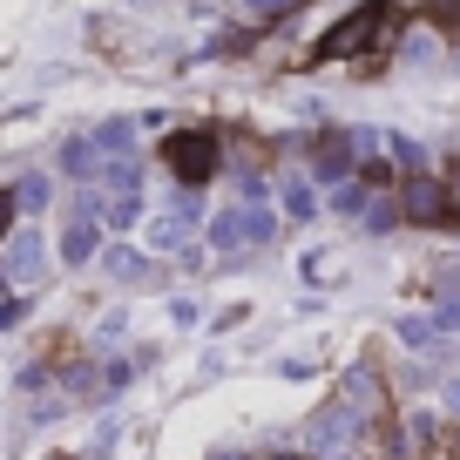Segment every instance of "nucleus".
I'll return each mask as SVG.
<instances>
[{"instance_id":"obj_1","label":"nucleus","mask_w":460,"mask_h":460,"mask_svg":"<svg viewBox=\"0 0 460 460\" xmlns=\"http://www.w3.org/2000/svg\"><path fill=\"white\" fill-rule=\"evenodd\" d=\"M393 28V0H359L352 14L339 21V28L318 41V61H345V55H366V48L379 41V34Z\"/></svg>"},{"instance_id":"obj_2","label":"nucleus","mask_w":460,"mask_h":460,"mask_svg":"<svg viewBox=\"0 0 460 460\" xmlns=\"http://www.w3.org/2000/svg\"><path fill=\"white\" fill-rule=\"evenodd\" d=\"M271 237H278V217L264 210V203H237V210H224L210 224L217 251H258V244H271Z\"/></svg>"},{"instance_id":"obj_3","label":"nucleus","mask_w":460,"mask_h":460,"mask_svg":"<svg viewBox=\"0 0 460 460\" xmlns=\"http://www.w3.org/2000/svg\"><path fill=\"white\" fill-rule=\"evenodd\" d=\"M359 427H366V400L339 393L332 406H318V413H312V427H305V454H339V440H352Z\"/></svg>"},{"instance_id":"obj_4","label":"nucleus","mask_w":460,"mask_h":460,"mask_svg":"<svg viewBox=\"0 0 460 460\" xmlns=\"http://www.w3.org/2000/svg\"><path fill=\"white\" fill-rule=\"evenodd\" d=\"M102 258V197H75L68 224H61V264L82 271V264Z\"/></svg>"},{"instance_id":"obj_5","label":"nucleus","mask_w":460,"mask_h":460,"mask_svg":"<svg viewBox=\"0 0 460 460\" xmlns=\"http://www.w3.org/2000/svg\"><path fill=\"white\" fill-rule=\"evenodd\" d=\"M400 224H420V230L454 224V190L433 183V176H413V183L400 190Z\"/></svg>"},{"instance_id":"obj_6","label":"nucleus","mask_w":460,"mask_h":460,"mask_svg":"<svg viewBox=\"0 0 460 460\" xmlns=\"http://www.w3.org/2000/svg\"><path fill=\"white\" fill-rule=\"evenodd\" d=\"M0 278H7V291H34V285L48 278V244H41V230H21V237H7Z\"/></svg>"},{"instance_id":"obj_7","label":"nucleus","mask_w":460,"mask_h":460,"mask_svg":"<svg viewBox=\"0 0 460 460\" xmlns=\"http://www.w3.org/2000/svg\"><path fill=\"white\" fill-rule=\"evenodd\" d=\"M163 156H170V170H176V183H210V170H217V143L203 129H183V136H170V149H163Z\"/></svg>"},{"instance_id":"obj_8","label":"nucleus","mask_w":460,"mask_h":460,"mask_svg":"<svg viewBox=\"0 0 460 460\" xmlns=\"http://www.w3.org/2000/svg\"><path fill=\"white\" fill-rule=\"evenodd\" d=\"M433 332H440V339H454V332H460V271H454V264H447V271H440V285H433Z\"/></svg>"},{"instance_id":"obj_9","label":"nucleus","mask_w":460,"mask_h":460,"mask_svg":"<svg viewBox=\"0 0 460 460\" xmlns=\"http://www.w3.org/2000/svg\"><path fill=\"white\" fill-rule=\"evenodd\" d=\"M102 271H109L115 285H149V278H156V264H149L136 244H109V251H102Z\"/></svg>"},{"instance_id":"obj_10","label":"nucleus","mask_w":460,"mask_h":460,"mask_svg":"<svg viewBox=\"0 0 460 460\" xmlns=\"http://www.w3.org/2000/svg\"><path fill=\"white\" fill-rule=\"evenodd\" d=\"M61 170H68L75 183H95L102 176V143L95 136H68V143H61Z\"/></svg>"},{"instance_id":"obj_11","label":"nucleus","mask_w":460,"mask_h":460,"mask_svg":"<svg viewBox=\"0 0 460 460\" xmlns=\"http://www.w3.org/2000/svg\"><path fill=\"white\" fill-rule=\"evenodd\" d=\"M102 183H109V197H143V170H136V156H109V163H102Z\"/></svg>"},{"instance_id":"obj_12","label":"nucleus","mask_w":460,"mask_h":460,"mask_svg":"<svg viewBox=\"0 0 460 460\" xmlns=\"http://www.w3.org/2000/svg\"><path fill=\"white\" fill-rule=\"evenodd\" d=\"M149 244L170 251V258H183V251H190V224H183V217H156V224H149Z\"/></svg>"},{"instance_id":"obj_13","label":"nucleus","mask_w":460,"mask_h":460,"mask_svg":"<svg viewBox=\"0 0 460 460\" xmlns=\"http://www.w3.org/2000/svg\"><path fill=\"white\" fill-rule=\"evenodd\" d=\"M352 170V136H325L318 143V176H345Z\"/></svg>"},{"instance_id":"obj_14","label":"nucleus","mask_w":460,"mask_h":460,"mask_svg":"<svg viewBox=\"0 0 460 460\" xmlns=\"http://www.w3.org/2000/svg\"><path fill=\"white\" fill-rule=\"evenodd\" d=\"M278 197H285V217H291V224H305V217L318 210V197H312V183H305V176H291V183L278 190Z\"/></svg>"},{"instance_id":"obj_15","label":"nucleus","mask_w":460,"mask_h":460,"mask_svg":"<svg viewBox=\"0 0 460 460\" xmlns=\"http://www.w3.org/2000/svg\"><path fill=\"white\" fill-rule=\"evenodd\" d=\"M332 210H339V217H366V210H373V190H366V183H345L339 197H332Z\"/></svg>"},{"instance_id":"obj_16","label":"nucleus","mask_w":460,"mask_h":460,"mask_svg":"<svg viewBox=\"0 0 460 460\" xmlns=\"http://www.w3.org/2000/svg\"><path fill=\"white\" fill-rule=\"evenodd\" d=\"M393 332H400V345H413V352H427V345L440 339V332H433V318H400Z\"/></svg>"},{"instance_id":"obj_17","label":"nucleus","mask_w":460,"mask_h":460,"mask_svg":"<svg viewBox=\"0 0 460 460\" xmlns=\"http://www.w3.org/2000/svg\"><path fill=\"white\" fill-rule=\"evenodd\" d=\"M14 203H21V210H41V203H48V176H41V170H28V176L14 183Z\"/></svg>"},{"instance_id":"obj_18","label":"nucleus","mask_w":460,"mask_h":460,"mask_svg":"<svg viewBox=\"0 0 460 460\" xmlns=\"http://www.w3.org/2000/svg\"><path fill=\"white\" fill-rule=\"evenodd\" d=\"M95 143H102V156H129L136 129H129V122H102V136H95Z\"/></svg>"},{"instance_id":"obj_19","label":"nucleus","mask_w":460,"mask_h":460,"mask_svg":"<svg viewBox=\"0 0 460 460\" xmlns=\"http://www.w3.org/2000/svg\"><path fill=\"white\" fill-rule=\"evenodd\" d=\"M109 224L115 230H136V224H143V197H109Z\"/></svg>"},{"instance_id":"obj_20","label":"nucleus","mask_w":460,"mask_h":460,"mask_svg":"<svg viewBox=\"0 0 460 460\" xmlns=\"http://www.w3.org/2000/svg\"><path fill=\"white\" fill-rule=\"evenodd\" d=\"M170 325H203V305L197 298H170Z\"/></svg>"},{"instance_id":"obj_21","label":"nucleus","mask_w":460,"mask_h":460,"mask_svg":"<svg viewBox=\"0 0 460 460\" xmlns=\"http://www.w3.org/2000/svg\"><path fill=\"white\" fill-rule=\"evenodd\" d=\"M122 332H129V312H109V318H102V325H95V339H102V345H115V339H122Z\"/></svg>"},{"instance_id":"obj_22","label":"nucleus","mask_w":460,"mask_h":460,"mask_svg":"<svg viewBox=\"0 0 460 460\" xmlns=\"http://www.w3.org/2000/svg\"><path fill=\"white\" fill-rule=\"evenodd\" d=\"M400 61H413V68H420V61H433V34H413V41L400 48Z\"/></svg>"},{"instance_id":"obj_23","label":"nucleus","mask_w":460,"mask_h":460,"mask_svg":"<svg viewBox=\"0 0 460 460\" xmlns=\"http://www.w3.org/2000/svg\"><path fill=\"white\" fill-rule=\"evenodd\" d=\"M393 163H406V170H420V143H413V136H393Z\"/></svg>"},{"instance_id":"obj_24","label":"nucleus","mask_w":460,"mask_h":460,"mask_svg":"<svg viewBox=\"0 0 460 460\" xmlns=\"http://www.w3.org/2000/svg\"><path fill=\"white\" fill-rule=\"evenodd\" d=\"M14 210H21L14 190H0V244H7V230H14Z\"/></svg>"},{"instance_id":"obj_25","label":"nucleus","mask_w":460,"mask_h":460,"mask_svg":"<svg viewBox=\"0 0 460 460\" xmlns=\"http://www.w3.org/2000/svg\"><path fill=\"white\" fill-rule=\"evenodd\" d=\"M244 7H251L258 21H271V14H285V7H298V0H244Z\"/></svg>"},{"instance_id":"obj_26","label":"nucleus","mask_w":460,"mask_h":460,"mask_svg":"<svg viewBox=\"0 0 460 460\" xmlns=\"http://www.w3.org/2000/svg\"><path fill=\"white\" fill-rule=\"evenodd\" d=\"M440 400H447V413H460V373H454V379L440 386Z\"/></svg>"},{"instance_id":"obj_27","label":"nucleus","mask_w":460,"mask_h":460,"mask_svg":"<svg viewBox=\"0 0 460 460\" xmlns=\"http://www.w3.org/2000/svg\"><path fill=\"white\" fill-rule=\"evenodd\" d=\"M278 460H312V454H278Z\"/></svg>"},{"instance_id":"obj_28","label":"nucleus","mask_w":460,"mask_h":460,"mask_svg":"<svg viewBox=\"0 0 460 460\" xmlns=\"http://www.w3.org/2000/svg\"><path fill=\"white\" fill-rule=\"evenodd\" d=\"M325 460H352V454H325Z\"/></svg>"}]
</instances>
